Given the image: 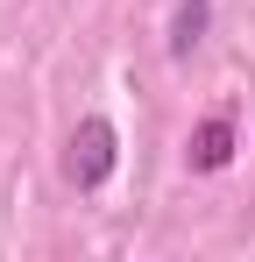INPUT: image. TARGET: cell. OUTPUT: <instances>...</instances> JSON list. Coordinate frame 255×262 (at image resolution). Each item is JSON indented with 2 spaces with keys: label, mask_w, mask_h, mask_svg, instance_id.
<instances>
[{
  "label": "cell",
  "mask_w": 255,
  "mask_h": 262,
  "mask_svg": "<svg viewBox=\"0 0 255 262\" xmlns=\"http://www.w3.org/2000/svg\"><path fill=\"white\" fill-rule=\"evenodd\" d=\"M206 21H213V0H177V14H170V57H192L206 43Z\"/></svg>",
  "instance_id": "3957f363"
},
{
  "label": "cell",
  "mask_w": 255,
  "mask_h": 262,
  "mask_svg": "<svg viewBox=\"0 0 255 262\" xmlns=\"http://www.w3.org/2000/svg\"><path fill=\"white\" fill-rule=\"evenodd\" d=\"M227 163H234V121L213 114V121H199V135H192V170H227Z\"/></svg>",
  "instance_id": "7a4b0ae2"
},
{
  "label": "cell",
  "mask_w": 255,
  "mask_h": 262,
  "mask_svg": "<svg viewBox=\"0 0 255 262\" xmlns=\"http://www.w3.org/2000/svg\"><path fill=\"white\" fill-rule=\"evenodd\" d=\"M114 156H121L114 121H107V114H85L78 128H71V142H64V177H71L78 191H99V184L114 177Z\"/></svg>",
  "instance_id": "6da1fadb"
}]
</instances>
